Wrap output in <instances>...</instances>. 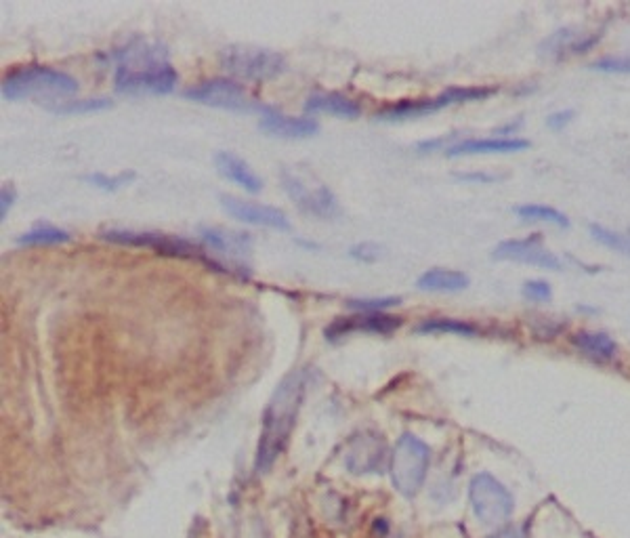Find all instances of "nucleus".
<instances>
[{"label":"nucleus","mask_w":630,"mask_h":538,"mask_svg":"<svg viewBox=\"0 0 630 538\" xmlns=\"http://www.w3.org/2000/svg\"><path fill=\"white\" fill-rule=\"evenodd\" d=\"M387 461V446L376 433H362L349 444L345 465L351 473H383Z\"/></svg>","instance_id":"obj_15"},{"label":"nucleus","mask_w":630,"mask_h":538,"mask_svg":"<svg viewBox=\"0 0 630 538\" xmlns=\"http://www.w3.org/2000/svg\"><path fill=\"white\" fill-rule=\"evenodd\" d=\"M521 293L532 303H549L553 299V288L546 280H528L523 284Z\"/></svg>","instance_id":"obj_30"},{"label":"nucleus","mask_w":630,"mask_h":538,"mask_svg":"<svg viewBox=\"0 0 630 538\" xmlns=\"http://www.w3.org/2000/svg\"><path fill=\"white\" fill-rule=\"evenodd\" d=\"M498 93V87L492 85H479V87H450L446 91H441L435 97H425V99H406L393 103V106L383 108L376 114L378 120L385 122H399V120H414L431 116L444 108L458 106V103H471V101H483L490 99L492 95Z\"/></svg>","instance_id":"obj_5"},{"label":"nucleus","mask_w":630,"mask_h":538,"mask_svg":"<svg viewBox=\"0 0 630 538\" xmlns=\"http://www.w3.org/2000/svg\"><path fill=\"white\" fill-rule=\"evenodd\" d=\"M215 164H217V171H219L225 179L242 185V188H244L246 192L257 194V192L263 190V181H261V179L257 177V173L252 171V169L248 167V164H246L242 158H238L236 154H231V152H219V154L215 156Z\"/></svg>","instance_id":"obj_20"},{"label":"nucleus","mask_w":630,"mask_h":538,"mask_svg":"<svg viewBox=\"0 0 630 538\" xmlns=\"http://www.w3.org/2000/svg\"><path fill=\"white\" fill-rule=\"evenodd\" d=\"M601 40L599 32H586L580 28H561L553 32L551 36H546L540 43V55L546 59H565L572 55H584L588 51H593Z\"/></svg>","instance_id":"obj_13"},{"label":"nucleus","mask_w":630,"mask_h":538,"mask_svg":"<svg viewBox=\"0 0 630 538\" xmlns=\"http://www.w3.org/2000/svg\"><path fill=\"white\" fill-rule=\"evenodd\" d=\"M219 200L223 209L234 219H240L250 225L269 227V230H278V232L290 230V221L286 213H282L280 209H273V206L242 200L236 196H221Z\"/></svg>","instance_id":"obj_14"},{"label":"nucleus","mask_w":630,"mask_h":538,"mask_svg":"<svg viewBox=\"0 0 630 538\" xmlns=\"http://www.w3.org/2000/svg\"><path fill=\"white\" fill-rule=\"evenodd\" d=\"M110 99H76V101H61L59 106L53 108L57 114H80V112H95L110 108Z\"/></svg>","instance_id":"obj_28"},{"label":"nucleus","mask_w":630,"mask_h":538,"mask_svg":"<svg viewBox=\"0 0 630 538\" xmlns=\"http://www.w3.org/2000/svg\"><path fill=\"white\" fill-rule=\"evenodd\" d=\"M399 299L397 297H387V299H364V301H349L351 309H360L362 314H376L383 312V309L397 305Z\"/></svg>","instance_id":"obj_31"},{"label":"nucleus","mask_w":630,"mask_h":538,"mask_svg":"<svg viewBox=\"0 0 630 538\" xmlns=\"http://www.w3.org/2000/svg\"><path fill=\"white\" fill-rule=\"evenodd\" d=\"M223 66L238 78L267 80L284 72L286 61L280 53L257 47H229L221 55Z\"/></svg>","instance_id":"obj_7"},{"label":"nucleus","mask_w":630,"mask_h":538,"mask_svg":"<svg viewBox=\"0 0 630 538\" xmlns=\"http://www.w3.org/2000/svg\"><path fill=\"white\" fill-rule=\"evenodd\" d=\"M200 234L210 251L225 257L227 265L236 267V272L244 276L242 269H248V257L252 251V240L248 234L223 230V227H202Z\"/></svg>","instance_id":"obj_12"},{"label":"nucleus","mask_w":630,"mask_h":538,"mask_svg":"<svg viewBox=\"0 0 630 538\" xmlns=\"http://www.w3.org/2000/svg\"><path fill=\"white\" fill-rule=\"evenodd\" d=\"M591 70L601 72V74L630 76V53L628 55H605V57H599L591 64Z\"/></svg>","instance_id":"obj_27"},{"label":"nucleus","mask_w":630,"mask_h":538,"mask_svg":"<svg viewBox=\"0 0 630 538\" xmlns=\"http://www.w3.org/2000/svg\"><path fill=\"white\" fill-rule=\"evenodd\" d=\"M420 335H456V337H477L479 328L469 320L458 318H425L416 326Z\"/></svg>","instance_id":"obj_23"},{"label":"nucleus","mask_w":630,"mask_h":538,"mask_svg":"<svg viewBox=\"0 0 630 538\" xmlns=\"http://www.w3.org/2000/svg\"><path fill=\"white\" fill-rule=\"evenodd\" d=\"M101 238L114 242V244H129V246H147L154 248V251L162 253V255H171V257H185V259H200L206 261L210 265L219 267V263H215L213 259H208L204 255L202 248H198L196 244L187 242L183 238H173L166 234H150V232H131V230H108L101 232Z\"/></svg>","instance_id":"obj_9"},{"label":"nucleus","mask_w":630,"mask_h":538,"mask_svg":"<svg viewBox=\"0 0 630 538\" xmlns=\"http://www.w3.org/2000/svg\"><path fill=\"white\" fill-rule=\"evenodd\" d=\"M570 345L578 351L580 356L593 360L597 364L616 362L620 356V347L603 330H578L570 337Z\"/></svg>","instance_id":"obj_18"},{"label":"nucleus","mask_w":630,"mask_h":538,"mask_svg":"<svg viewBox=\"0 0 630 538\" xmlns=\"http://www.w3.org/2000/svg\"><path fill=\"white\" fill-rule=\"evenodd\" d=\"M469 503L477 522L488 528L504 526L515 511L513 492L488 471H479L471 478Z\"/></svg>","instance_id":"obj_6"},{"label":"nucleus","mask_w":630,"mask_h":538,"mask_svg":"<svg viewBox=\"0 0 630 538\" xmlns=\"http://www.w3.org/2000/svg\"><path fill=\"white\" fill-rule=\"evenodd\" d=\"M116 91L126 95H164L177 85V72L168 61L162 45L150 40H133L126 49L118 51Z\"/></svg>","instance_id":"obj_2"},{"label":"nucleus","mask_w":630,"mask_h":538,"mask_svg":"<svg viewBox=\"0 0 630 538\" xmlns=\"http://www.w3.org/2000/svg\"><path fill=\"white\" fill-rule=\"evenodd\" d=\"M574 118H576L574 110H559V112H553L551 116H546V127L555 133H561L563 129L570 127Z\"/></svg>","instance_id":"obj_33"},{"label":"nucleus","mask_w":630,"mask_h":538,"mask_svg":"<svg viewBox=\"0 0 630 538\" xmlns=\"http://www.w3.org/2000/svg\"><path fill=\"white\" fill-rule=\"evenodd\" d=\"M307 112H324L339 118H357L362 114V108L357 103L341 93H313L307 97L305 103Z\"/></svg>","instance_id":"obj_22"},{"label":"nucleus","mask_w":630,"mask_h":538,"mask_svg":"<svg viewBox=\"0 0 630 538\" xmlns=\"http://www.w3.org/2000/svg\"><path fill=\"white\" fill-rule=\"evenodd\" d=\"M78 91V82L66 72L49 66L17 68L3 80V97L11 101L19 99H49L59 101Z\"/></svg>","instance_id":"obj_3"},{"label":"nucleus","mask_w":630,"mask_h":538,"mask_svg":"<svg viewBox=\"0 0 630 538\" xmlns=\"http://www.w3.org/2000/svg\"><path fill=\"white\" fill-rule=\"evenodd\" d=\"M456 179H460V181H475V183H494V181H500L502 175H494V173H458Z\"/></svg>","instance_id":"obj_34"},{"label":"nucleus","mask_w":630,"mask_h":538,"mask_svg":"<svg viewBox=\"0 0 630 538\" xmlns=\"http://www.w3.org/2000/svg\"><path fill=\"white\" fill-rule=\"evenodd\" d=\"M259 129L271 137H282V139H305V137H311L318 133V122H315L313 118L309 116H286V114H280L276 110H267L263 116H261V122H259Z\"/></svg>","instance_id":"obj_19"},{"label":"nucleus","mask_w":630,"mask_h":538,"mask_svg":"<svg viewBox=\"0 0 630 538\" xmlns=\"http://www.w3.org/2000/svg\"><path fill=\"white\" fill-rule=\"evenodd\" d=\"M515 215L521 221H528V223H549L555 227H570V219H567V215L557 211L555 206H546V204H534V202L521 204L515 209Z\"/></svg>","instance_id":"obj_24"},{"label":"nucleus","mask_w":630,"mask_h":538,"mask_svg":"<svg viewBox=\"0 0 630 538\" xmlns=\"http://www.w3.org/2000/svg\"><path fill=\"white\" fill-rule=\"evenodd\" d=\"M492 259L532 265L540 269H549V272H559V269H563V261L544 246L542 234L504 240L494 248Z\"/></svg>","instance_id":"obj_10"},{"label":"nucleus","mask_w":630,"mask_h":538,"mask_svg":"<svg viewBox=\"0 0 630 538\" xmlns=\"http://www.w3.org/2000/svg\"><path fill=\"white\" fill-rule=\"evenodd\" d=\"M588 232H591L595 242H599L601 246L609 248V251H616V253L624 255V257H630V232L628 234L614 232V230H609V227H603V225H597V223H593L591 227H588Z\"/></svg>","instance_id":"obj_26"},{"label":"nucleus","mask_w":630,"mask_h":538,"mask_svg":"<svg viewBox=\"0 0 630 538\" xmlns=\"http://www.w3.org/2000/svg\"><path fill=\"white\" fill-rule=\"evenodd\" d=\"M135 173H120V175H114V177H108L103 173H93V175H87L84 179H87L91 185H95V188L103 190V192H116L118 188H122V185H126L129 181H133Z\"/></svg>","instance_id":"obj_29"},{"label":"nucleus","mask_w":630,"mask_h":538,"mask_svg":"<svg viewBox=\"0 0 630 538\" xmlns=\"http://www.w3.org/2000/svg\"><path fill=\"white\" fill-rule=\"evenodd\" d=\"M183 95L192 101L204 103V106L229 110V112H252V110L267 112L269 110V108L259 106V103L252 99L244 91V87L238 85V82L227 80V78L204 80L196 87H189Z\"/></svg>","instance_id":"obj_8"},{"label":"nucleus","mask_w":630,"mask_h":538,"mask_svg":"<svg viewBox=\"0 0 630 538\" xmlns=\"http://www.w3.org/2000/svg\"><path fill=\"white\" fill-rule=\"evenodd\" d=\"M402 326V318L387 316L383 312L376 314H360L353 318H339L326 328V337L330 341L343 339L351 333H372V335H391Z\"/></svg>","instance_id":"obj_16"},{"label":"nucleus","mask_w":630,"mask_h":538,"mask_svg":"<svg viewBox=\"0 0 630 538\" xmlns=\"http://www.w3.org/2000/svg\"><path fill=\"white\" fill-rule=\"evenodd\" d=\"M469 282V276L456 272V269L433 267L416 280V286L423 293H460L465 291Z\"/></svg>","instance_id":"obj_21"},{"label":"nucleus","mask_w":630,"mask_h":538,"mask_svg":"<svg viewBox=\"0 0 630 538\" xmlns=\"http://www.w3.org/2000/svg\"><path fill=\"white\" fill-rule=\"evenodd\" d=\"M431 465V448L414 433H404L397 440L391 461H389V473L395 490L406 496V499H414V496L423 488L427 473Z\"/></svg>","instance_id":"obj_4"},{"label":"nucleus","mask_w":630,"mask_h":538,"mask_svg":"<svg viewBox=\"0 0 630 538\" xmlns=\"http://www.w3.org/2000/svg\"><path fill=\"white\" fill-rule=\"evenodd\" d=\"M13 196H15V194H13V190H11V188H7V185H5V188H3V204H0V206H3V209H0V215H3V219L7 217V211L11 209Z\"/></svg>","instance_id":"obj_35"},{"label":"nucleus","mask_w":630,"mask_h":538,"mask_svg":"<svg viewBox=\"0 0 630 538\" xmlns=\"http://www.w3.org/2000/svg\"><path fill=\"white\" fill-rule=\"evenodd\" d=\"M307 387V372L305 370H292L286 379L273 391V396L263 412V429L257 446V459H255V471L257 475L267 473L273 463L280 459L284 452L290 433L297 423V415L303 404Z\"/></svg>","instance_id":"obj_1"},{"label":"nucleus","mask_w":630,"mask_h":538,"mask_svg":"<svg viewBox=\"0 0 630 538\" xmlns=\"http://www.w3.org/2000/svg\"><path fill=\"white\" fill-rule=\"evenodd\" d=\"M349 255L357 261H364V263H374L378 261V257H381V246L374 244V242H362V244H355L351 246Z\"/></svg>","instance_id":"obj_32"},{"label":"nucleus","mask_w":630,"mask_h":538,"mask_svg":"<svg viewBox=\"0 0 630 538\" xmlns=\"http://www.w3.org/2000/svg\"><path fill=\"white\" fill-rule=\"evenodd\" d=\"M530 148L528 139L521 137H469L460 139L454 146H448L444 152L450 158L458 156H486V154H517Z\"/></svg>","instance_id":"obj_17"},{"label":"nucleus","mask_w":630,"mask_h":538,"mask_svg":"<svg viewBox=\"0 0 630 538\" xmlns=\"http://www.w3.org/2000/svg\"><path fill=\"white\" fill-rule=\"evenodd\" d=\"M282 185L286 194L297 202L301 211L320 219H332L341 215V206L326 185H315V188H309L303 179H299L297 175L288 171L282 173Z\"/></svg>","instance_id":"obj_11"},{"label":"nucleus","mask_w":630,"mask_h":538,"mask_svg":"<svg viewBox=\"0 0 630 538\" xmlns=\"http://www.w3.org/2000/svg\"><path fill=\"white\" fill-rule=\"evenodd\" d=\"M72 236L66 230H59V227L53 225H36L34 230H30L28 234L21 236L17 242L19 244H30V246H49V244H63L70 242Z\"/></svg>","instance_id":"obj_25"}]
</instances>
